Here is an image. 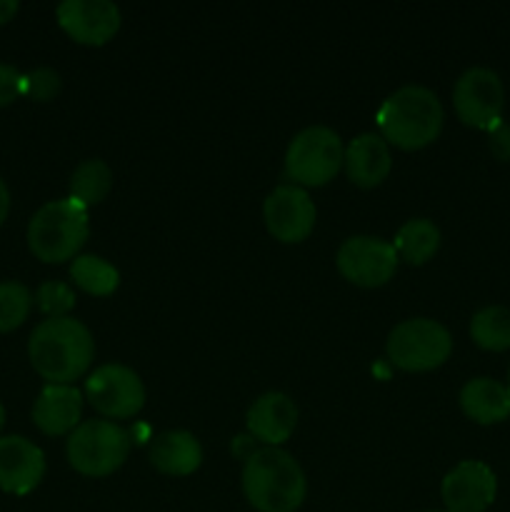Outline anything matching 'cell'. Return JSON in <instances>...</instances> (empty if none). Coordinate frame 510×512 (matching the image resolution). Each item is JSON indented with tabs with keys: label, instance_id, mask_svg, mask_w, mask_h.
<instances>
[{
	"label": "cell",
	"instance_id": "1",
	"mask_svg": "<svg viewBox=\"0 0 510 512\" xmlns=\"http://www.w3.org/2000/svg\"><path fill=\"white\" fill-rule=\"evenodd\" d=\"M28 355L35 373L48 380V385H70L93 363L95 343L80 320L70 315L45 318L30 333Z\"/></svg>",
	"mask_w": 510,
	"mask_h": 512
},
{
	"label": "cell",
	"instance_id": "2",
	"mask_svg": "<svg viewBox=\"0 0 510 512\" xmlns=\"http://www.w3.org/2000/svg\"><path fill=\"white\" fill-rule=\"evenodd\" d=\"M305 473L280 448L253 450L245 458L243 493L258 512H295L305 500Z\"/></svg>",
	"mask_w": 510,
	"mask_h": 512
},
{
	"label": "cell",
	"instance_id": "3",
	"mask_svg": "<svg viewBox=\"0 0 510 512\" xmlns=\"http://www.w3.org/2000/svg\"><path fill=\"white\" fill-rule=\"evenodd\" d=\"M375 120L385 143L418 150L433 143L443 130V105L433 90L423 85H403L383 100Z\"/></svg>",
	"mask_w": 510,
	"mask_h": 512
},
{
	"label": "cell",
	"instance_id": "4",
	"mask_svg": "<svg viewBox=\"0 0 510 512\" xmlns=\"http://www.w3.org/2000/svg\"><path fill=\"white\" fill-rule=\"evenodd\" d=\"M88 233V208L73 198L50 200L30 218L28 248L43 263H65L78 255Z\"/></svg>",
	"mask_w": 510,
	"mask_h": 512
},
{
	"label": "cell",
	"instance_id": "5",
	"mask_svg": "<svg viewBox=\"0 0 510 512\" xmlns=\"http://www.w3.org/2000/svg\"><path fill=\"white\" fill-rule=\"evenodd\" d=\"M65 453L78 473L103 478L125 463L130 453V435L110 420H85L68 435Z\"/></svg>",
	"mask_w": 510,
	"mask_h": 512
},
{
	"label": "cell",
	"instance_id": "6",
	"mask_svg": "<svg viewBox=\"0 0 510 512\" xmlns=\"http://www.w3.org/2000/svg\"><path fill=\"white\" fill-rule=\"evenodd\" d=\"M345 148L340 135L325 125L305 128L290 140L285 153V173L290 180L308 188L330 183L343 165Z\"/></svg>",
	"mask_w": 510,
	"mask_h": 512
},
{
	"label": "cell",
	"instance_id": "7",
	"mask_svg": "<svg viewBox=\"0 0 510 512\" xmlns=\"http://www.w3.org/2000/svg\"><path fill=\"white\" fill-rule=\"evenodd\" d=\"M453 353V338L438 320L410 318L388 335V358L395 368L423 373L443 365Z\"/></svg>",
	"mask_w": 510,
	"mask_h": 512
},
{
	"label": "cell",
	"instance_id": "8",
	"mask_svg": "<svg viewBox=\"0 0 510 512\" xmlns=\"http://www.w3.org/2000/svg\"><path fill=\"white\" fill-rule=\"evenodd\" d=\"M85 395L100 415L113 420L133 418L145 405L143 380L128 365H100L85 380Z\"/></svg>",
	"mask_w": 510,
	"mask_h": 512
},
{
	"label": "cell",
	"instance_id": "9",
	"mask_svg": "<svg viewBox=\"0 0 510 512\" xmlns=\"http://www.w3.org/2000/svg\"><path fill=\"white\" fill-rule=\"evenodd\" d=\"M453 105L465 125L490 130L498 125L505 108V90L498 73L490 68H470L453 88Z\"/></svg>",
	"mask_w": 510,
	"mask_h": 512
},
{
	"label": "cell",
	"instance_id": "10",
	"mask_svg": "<svg viewBox=\"0 0 510 512\" xmlns=\"http://www.w3.org/2000/svg\"><path fill=\"white\" fill-rule=\"evenodd\" d=\"M395 245L373 235H353L338 250V270L345 280L360 288H378L385 285L398 270Z\"/></svg>",
	"mask_w": 510,
	"mask_h": 512
},
{
	"label": "cell",
	"instance_id": "11",
	"mask_svg": "<svg viewBox=\"0 0 510 512\" xmlns=\"http://www.w3.org/2000/svg\"><path fill=\"white\" fill-rule=\"evenodd\" d=\"M263 215L280 243H300L315 228V203L300 185H278L265 198Z\"/></svg>",
	"mask_w": 510,
	"mask_h": 512
},
{
	"label": "cell",
	"instance_id": "12",
	"mask_svg": "<svg viewBox=\"0 0 510 512\" xmlns=\"http://www.w3.org/2000/svg\"><path fill=\"white\" fill-rule=\"evenodd\" d=\"M440 495L448 512H485L498 495V480L485 463L465 460L445 475Z\"/></svg>",
	"mask_w": 510,
	"mask_h": 512
},
{
	"label": "cell",
	"instance_id": "13",
	"mask_svg": "<svg viewBox=\"0 0 510 512\" xmlns=\"http://www.w3.org/2000/svg\"><path fill=\"white\" fill-rule=\"evenodd\" d=\"M55 13L60 28L83 45H105L120 28V10L110 0H65Z\"/></svg>",
	"mask_w": 510,
	"mask_h": 512
},
{
	"label": "cell",
	"instance_id": "14",
	"mask_svg": "<svg viewBox=\"0 0 510 512\" xmlns=\"http://www.w3.org/2000/svg\"><path fill=\"white\" fill-rule=\"evenodd\" d=\"M45 475V455L23 435L0 438V490L10 495H28Z\"/></svg>",
	"mask_w": 510,
	"mask_h": 512
},
{
	"label": "cell",
	"instance_id": "15",
	"mask_svg": "<svg viewBox=\"0 0 510 512\" xmlns=\"http://www.w3.org/2000/svg\"><path fill=\"white\" fill-rule=\"evenodd\" d=\"M250 435L268 448H278L293 435L298 425V408L285 393H265L248 410Z\"/></svg>",
	"mask_w": 510,
	"mask_h": 512
},
{
	"label": "cell",
	"instance_id": "16",
	"mask_svg": "<svg viewBox=\"0 0 510 512\" xmlns=\"http://www.w3.org/2000/svg\"><path fill=\"white\" fill-rule=\"evenodd\" d=\"M83 395L73 385H45L33 405V423L45 435L73 433L80 425Z\"/></svg>",
	"mask_w": 510,
	"mask_h": 512
},
{
	"label": "cell",
	"instance_id": "17",
	"mask_svg": "<svg viewBox=\"0 0 510 512\" xmlns=\"http://www.w3.org/2000/svg\"><path fill=\"white\" fill-rule=\"evenodd\" d=\"M345 173L360 188H375V185L383 183L390 173V148L380 135L375 133H363L355 140H350V145L345 148Z\"/></svg>",
	"mask_w": 510,
	"mask_h": 512
},
{
	"label": "cell",
	"instance_id": "18",
	"mask_svg": "<svg viewBox=\"0 0 510 512\" xmlns=\"http://www.w3.org/2000/svg\"><path fill=\"white\" fill-rule=\"evenodd\" d=\"M150 463L155 470L165 475H183L195 473L203 463V448L198 438L188 430H168L158 435L150 445Z\"/></svg>",
	"mask_w": 510,
	"mask_h": 512
},
{
	"label": "cell",
	"instance_id": "19",
	"mask_svg": "<svg viewBox=\"0 0 510 512\" xmlns=\"http://www.w3.org/2000/svg\"><path fill=\"white\" fill-rule=\"evenodd\" d=\"M460 408L480 425H495L510 418V390L493 378H473L460 390Z\"/></svg>",
	"mask_w": 510,
	"mask_h": 512
},
{
	"label": "cell",
	"instance_id": "20",
	"mask_svg": "<svg viewBox=\"0 0 510 512\" xmlns=\"http://www.w3.org/2000/svg\"><path fill=\"white\" fill-rule=\"evenodd\" d=\"M440 230L433 220L413 218L395 235V253L410 265H423L438 253Z\"/></svg>",
	"mask_w": 510,
	"mask_h": 512
},
{
	"label": "cell",
	"instance_id": "21",
	"mask_svg": "<svg viewBox=\"0 0 510 512\" xmlns=\"http://www.w3.org/2000/svg\"><path fill=\"white\" fill-rule=\"evenodd\" d=\"M110 188H113V170L98 158L80 163L75 173L70 175V198L83 208L103 203Z\"/></svg>",
	"mask_w": 510,
	"mask_h": 512
},
{
	"label": "cell",
	"instance_id": "22",
	"mask_svg": "<svg viewBox=\"0 0 510 512\" xmlns=\"http://www.w3.org/2000/svg\"><path fill=\"white\" fill-rule=\"evenodd\" d=\"M470 338L478 348L500 350L510 348V310L503 305H488V308L478 310L470 320Z\"/></svg>",
	"mask_w": 510,
	"mask_h": 512
},
{
	"label": "cell",
	"instance_id": "23",
	"mask_svg": "<svg viewBox=\"0 0 510 512\" xmlns=\"http://www.w3.org/2000/svg\"><path fill=\"white\" fill-rule=\"evenodd\" d=\"M70 278L75 280L80 290L90 295H110L115 293L120 283V273L98 255H78L70 265Z\"/></svg>",
	"mask_w": 510,
	"mask_h": 512
},
{
	"label": "cell",
	"instance_id": "24",
	"mask_svg": "<svg viewBox=\"0 0 510 512\" xmlns=\"http://www.w3.org/2000/svg\"><path fill=\"white\" fill-rule=\"evenodd\" d=\"M33 308V293L18 280L0 283V333L20 328Z\"/></svg>",
	"mask_w": 510,
	"mask_h": 512
},
{
	"label": "cell",
	"instance_id": "25",
	"mask_svg": "<svg viewBox=\"0 0 510 512\" xmlns=\"http://www.w3.org/2000/svg\"><path fill=\"white\" fill-rule=\"evenodd\" d=\"M35 305H38L40 313L48 315V318H65V315L75 308V293L65 283L48 280V283L40 285L38 293H35Z\"/></svg>",
	"mask_w": 510,
	"mask_h": 512
},
{
	"label": "cell",
	"instance_id": "26",
	"mask_svg": "<svg viewBox=\"0 0 510 512\" xmlns=\"http://www.w3.org/2000/svg\"><path fill=\"white\" fill-rule=\"evenodd\" d=\"M60 75L53 68H35L25 75V95L38 103H48L60 93Z\"/></svg>",
	"mask_w": 510,
	"mask_h": 512
},
{
	"label": "cell",
	"instance_id": "27",
	"mask_svg": "<svg viewBox=\"0 0 510 512\" xmlns=\"http://www.w3.org/2000/svg\"><path fill=\"white\" fill-rule=\"evenodd\" d=\"M25 95V75L8 63H0V108Z\"/></svg>",
	"mask_w": 510,
	"mask_h": 512
},
{
	"label": "cell",
	"instance_id": "28",
	"mask_svg": "<svg viewBox=\"0 0 510 512\" xmlns=\"http://www.w3.org/2000/svg\"><path fill=\"white\" fill-rule=\"evenodd\" d=\"M488 145L490 153L503 163H510V123L500 120L498 125L488 130Z\"/></svg>",
	"mask_w": 510,
	"mask_h": 512
},
{
	"label": "cell",
	"instance_id": "29",
	"mask_svg": "<svg viewBox=\"0 0 510 512\" xmlns=\"http://www.w3.org/2000/svg\"><path fill=\"white\" fill-rule=\"evenodd\" d=\"M8 213H10V190L8 185H5V180L0 178V225L8 220Z\"/></svg>",
	"mask_w": 510,
	"mask_h": 512
},
{
	"label": "cell",
	"instance_id": "30",
	"mask_svg": "<svg viewBox=\"0 0 510 512\" xmlns=\"http://www.w3.org/2000/svg\"><path fill=\"white\" fill-rule=\"evenodd\" d=\"M20 5L15 3V0H0V25L10 23L13 20V15L18 13Z\"/></svg>",
	"mask_w": 510,
	"mask_h": 512
},
{
	"label": "cell",
	"instance_id": "31",
	"mask_svg": "<svg viewBox=\"0 0 510 512\" xmlns=\"http://www.w3.org/2000/svg\"><path fill=\"white\" fill-rule=\"evenodd\" d=\"M3 425H5V408L3 403H0V430H3Z\"/></svg>",
	"mask_w": 510,
	"mask_h": 512
},
{
	"label": "cell",
	"instance_id": "32",
	"mask_svg": "<svg viewBox=\"0 0 510 512\" xmlns=\"http://www.w3.org/2000/svg\"><path fill=\"white\" fill-rule=\"evenodd\" d=\"M428 512H448V510H428Z\"/></svg>",
	"mask_w": 510,
	"mask_h": 512
},
{
	"label": "cell",
	"instance_id": "33",
	"mask_svg": "<svg viewBox=\"0 0 510 512\" xmlns=\"http://www.w3.org/2000/svg\"><path fill=\"white\" fill-rule=\"evenodd\" d=\"M508 390H510V373H508Z\"/></svg>",
	"mask_w": 510,
	"mask_h": 512
}]
</instances>
